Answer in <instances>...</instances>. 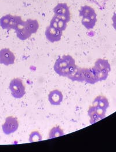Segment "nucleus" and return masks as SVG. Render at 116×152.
<instances>
[{"instance_id":"f257e3e1","label":"nucleus","mask_w":116,"mask_h":152,"mask_svg":"<svg viewBox=\"0 0 116 152\" xmlns=\"http://www.w3.org/2000/svg\"><path fill=\"white\" fill-rule=\"evenodd\" d=\"M77 67L74 58L69 55H65L57 59L53 69L58 75L67 77Z\"/></svg>"},{"instance_id":"f03ea898","label":"nucleus","mask_w":116,"mask_h":152,"mask_svg":"<svg viewBox=\"0 0 116 152\" xmlns=\"http://www.w3.org/2000/svg\"><path fill=\"white\" fill-rule=\"evenodd\" d=\"M22 20V18L19 16L8 14L0 19V26L4 30H15Z\"/></svg>"},{"instance_id":"7ed1b4c3","label":"nucleus","mask_w":116,"mask_h":152,"mask_svg":"<svg viewBox=\"0 0 116 152\" xmlns=\"http://www.w3.org/2000/svg\"><path fill=\"white\" fill-rule=\"evenodd\" d=\"M9 88L12 96L15 98H22L26 94L25 85L22 80L19 78H13L9 84Z\"/></svg>"},{"instance_id":"20e7f679","label":"nucleus","mask_w":116,"mask_h":152,"mask_svg":"<svg viewBox=\"0 0 116 152\" xmlns=\"http://www.w3.org/2000/svg\"><path fill=\"white\" fill-rule=\"evenodd\" d=\"M19 128V121L18 118L9 116L6 118L4 124L2 126V129L4 133L6 135H10L15 132Z\"/></svg>"},{"instance_id":"39448f33","label":"nucleus","mask_w":116,"mask_h":152,"mask_svg":"<svg viewBox=\"0 0 116 152\" xmlns=\"http://www.w3.org/2000/svg\"><path fill=\"white\" fill-rule=\"evenodd\" d=\"M55 16L62 18L68 23L70 20V11L69 7L66 3L58 4L53 10Z\"/></svg>"},{"instance_id":"423d86ee","label":"nucleus","mask_w":116,"mask_h":152,"mask_svg":"<svg viewBox=\"0 0 116 152\" xmlns=\"http://www.w3.org/2000/svg\"><path fill=\"white\" fill-rule=\"evenodd\" d=\"M106 111L99 107L92 106L88 111V114L90 117V123L91 124L102 120L106 117Z\"/></svg>"},{"instance_id":"0eeeda50","label":"nucleus","mask_w":116,"mask_h":152,"mask_svg":"<svg viewBox=\"0 0 116 152\" xmlns=\"http://www.w3.org/2000/svg\"><path fill=\"white\" fill-rule=\"evenodd\" d=\"M62 34V31L55 28L50 26L47 27L45 31L46 38L50 42L52 43L59 41L61 39Z\"/></svg>"},{"instance_id":"6e6552de","label":"nucleus","mask_w":116,"mask_h":152,"mask_svg":"<svg viewBox=\"0 0 116 152\" xmlns=\"http://www.w3.org/2000/svg\"><path fill=\"white\" fill-rule=\"evenodd\" d=\"M15 61V55L9 49L4 48L0 50V64L9 66L14 64Z\"/></svg>"},{"instance_id":"1a4fd4ad","label":"nucleus","mask_w":116,"mask_h":152,"mask_svg":"<svg viewBox=\"0 0 116 152\" xmlns=\"http://www.w3.org/2000/svg\"><path fill=\"white\" fill-rule=\"evenodd\" d=\"M22 24L26 32L31 36L36 33L39 30V22L36 19H28L26 21L23 20Z\"/></svg>"},{"instance_id":"9d476101","label":"nucleus","mask_w":116,"mask_h":152,"mask_svg":"<svg viewBox=\"0 0 116 152\" xmlns=\"http://www.w3.org/2000/svg\"><path fill=\"white\" fill-rule=\"evenodd\" d=\"M63 95L62 92L58 89L52 91L48 95V101L53 106L60 105L63 101Z\"/></svg>"},{"instance_id":"9b49d317","label":"nucleus","mask_w":116,"mask_h":152,"mask_svg":"<svg viewBox=\"0 0 116 152\" xmlns=\"http://www.w3.org/2000/svg\"><path fill=\"white\" fill-rule=\"evenodd\" d=\"M73 81L84 82L85 81L84 77V68H80L77 67L76 69L67 77Z\"/></svg>"},{"instance_id":"f8f14e48","label":"nucleus","mask_w":116,"mask_h":152,"mask_svg":"<svg viewBox=\"0 0 116 152\" xmlns=\"http://www.w3.org/2000/svg\"><path fill=\"white\" fill-rule=\"evenodd\" d=\"M67 23L62 18L54 15V16L52 18L50 26L55 28L63 31L67 27Z\"/></svg>"},{"instance_id":"ddd939ff","label":"nucleus","mask_w":116,"mask_h":152,"mask_svg":"<svg viewBox=\"0 0 116 152\" xmlns=\"http://www.w3.org/2000/svg\"><path fill=\"white\" fill-rule=\"evenodd\" d=\"M92 106L107 111V109L109 107V102L105 96L100 95L97 96L93 100L92 102Z\"/></svg>"},{"instance_id":"4468645a","label":"nucleus","mask_w":116,"mask_h":152,"mask_svg":"<svg viewBox=\"0 0 116 152\" xmlns=\"http://www.w3.org/2000/svg\"><path fill=\"white\" fill-rule=\"evenodd\" d=\"M95 69L100 70H105L110 72L111 71V66L107 60L103 59H98L95 63L93 67Z\"/></svg>"},{"instance_id":"2eb2a0df","label":"nucleus","mask_w":116,"mask_h":152,"mask_svg":"<svg viewBox=\"0 0 116 152\" xmlns=\"http://www.w3.org/2000/svg\"><path fill=\"white\" fill-rule=\"evenodd\" d=\"M97 16H90V17H82L81 20V23L87 29H92L96 23Z\"/></svg>"},{"instance_id":"dca6fc26","label":"nucleus","mask_w":116,"mask_h":152,"mask_svg":"<svg viewBox=\"0 0 116 152\" xmlns=\"http://www.w3.org/2000/svg\"><path fill=\"white\" fill-rule=\"evenodd\" d=\"M80 16L81 17H90L97 16L95 10L88 5H84L81 7L79 10Z\"/></svg>"},{"instance_id":"f3484780","label":"nucleus","mask_w":116,"mask_h":152,"mask_svg":"<svg viewBox=\"0 0 116 152\" xmlns=\"http://www.w3.org/2000/svg\"><path fill=\"white\" fill-rule=\"evenodd\" d=\"M84 77L85 81L88 84H94L98 82L92 69L84 68Z\"/></svg>"},{"instance_id":"a211bd4d","label":"nucleus","mask_w":116,"mask_h":152,"mask_svg":"<svg viewBox=\"0 0 116 152\" xmlns=\"http://www.w3.org/2000/svg\"><path fill=\"white\" fill-rule=\"evenodd\" d=\"M91 69H92L93 73H95V75L96 76L98 82L106 80L107 77L109 76V72H108L107 71L98 70L96 69H95L94 67H92Z\"/></svg>"},{"instance_id":"6ab92c4d","label":"nucleus","mask_w":116,"mask_h":152,"mask_svg":"<svg viewBox=\"0 0 116 152\" xmlns=\"http://www.w3.org/2000/svg\"><path fill=\"white\" fill-rule=\"evenodd\" d=\"M64 135L63 129L59 126L52 128L49 134V138H55L59 137H61Z\"/></svg>"},{"instance_id":"aec40b11","label":"nucleus","mask_w":116,"mask_h":152,"mask_svg":"<svg viewBox=\"0 0 116 152\" xmlns=\"http://www.w3.org/2000/svg\"><path fill=\"white\" fill-rule=\"evenodd\" d=\"M42 140V136L38 131H33L31 133L29 137L30 142H36Z\"/></svg>"},{"instance_id":"412c9836","label":"nucleus","mask_w":116,"mask_h":152,"mask_svg":"<svg viewBox=\"0 0 116 152\" xmlns=\"http://www.w3.org/2000/svg\"><path fill=\"white\" fill-rule=\"evenodd\" d=\"M112 21H113V27L116 31V13H115L113 17H112Z\"/></svg>"},{"instance_id":"4be33fe9","label":"nucleus","mask_w":116,"mask_h":152,"mask_svg":"<svg viewBox=\"0 0 116 152\" xmlns=\"http://www.w3.org/2000/svg\"><path fill=\"white\" fill-rule=\"evenodd\" d=\"M104 1H109V0H104Z\"/></svg>"}]
</instances>
